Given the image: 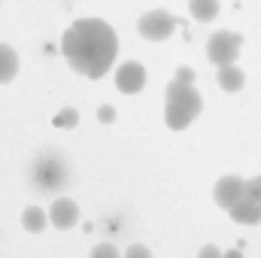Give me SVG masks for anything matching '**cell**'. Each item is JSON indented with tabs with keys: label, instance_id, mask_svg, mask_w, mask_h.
Masks as SVG:
<instances>
[{
	"label": "cell",
	"instance_id": "52a82bcc",
	"mask_svg": "<svg viewBox=\"0 0 261 258\" xmlns=\"http://www.w3.org/2000/svg\"><path fill=\"white\" fill-rule=\"evenodd\" d=\"M246 192V183L240 179V176H222L219 183H216V189H213V197H216V203L222 207V210H231L240 197Z\"/></svg>",
	"mask_w": 261,
	"mask_h": 258
},
{
	"label": "cell",
	"instance_id": "ba28073f",
	"mask_svg": "<svg viewBox=\"0 0 261 258\" xmlns=\"http://www.w3.org/2000/svg\"><path fill=\"white\" fill-rule=\"evenodd\" d=\"M228 213H231V219H234L237 225H258L261 222V203H258V197L249 192V189L243 192V197H240Z\"/></svg>",
	"mask_w": 261,
	"mask_h": 258
},
{
	"label": "cell",
	"instance_id": "277c9868",
	"mask_svg": "<svg viewBox=\"0 0 261 258\" xmlns=\"http://www.w3.org/2000/svg\"><path fill=\"white\" fill-rule=\"evenodd\" d=\"M176 24H179V21H176L170 12H164V9H152V12L140 15L137 31H140L143 40H149V43H161V40H167V37L176 31Z\"/></svg>",
	"mask_w": 261,
	"mask_h": 258
},
{
	"label": "cell",
	"instance_id": "4fadbf2b",
	"mask_svg": "<svg viewBox=\"0 0 261 258\" xmlns=\"http://www.w3.org/2000/svg\"><path fill=\"white\" fill-rule=\"evenodd\" d=\"M52 125H55V128H76V125H79V110H73V107L58 110L55 119H52Z\"/></svg>",
	"mask_w": 261,
	"mask_h": 258
},
{
	"label": "cell",
	"instance_id": "5b68a950",
	"mask_svg": "<svg viewBox=\"0 0 261 258\" xmlns=\"http://www.w3.org/2000/svg\"><path fill=\"white\" fill-rule=\"evenodd\" d=\"M143 85H146V67L140 61L119 64V70H116V88L122 94H137V91H143Z\"/></svg>",
	"mask_w": 261,
	"mask_h": 258
},
{
	"label": "cell",
	"instance_id": "30bf717a",
	"mask_svg": "<svg viewBox=\"0 0 261 258\" xmlns=\"http://www.w3.org/2000/svg\"><path fill=\"white\" fill-rule=\"evenodd\" d=\"M15 73H18V55H15V49L6 46V43H0V85L12 82Z\"/></svg>",
	"mask_w": 261,
	"mask_h": 258
},
{
	"label": "cell",
	"instance_id": "6da1fadb",
	"mask_svg": "<svg viewBox=\"0 0 261 258\" xmlns=\"http://www.w3.org/2000/svg\"><path fill=\"white\" fill-rule=\"evenodd\" d=\"M61 52L76 73L100 79L119 55V37L103 18H76L61 37Z\"/></svg>",
	"mask_w": 261,
	"mask_h": 258
},
{
	"label": "cell",
	"instance_id": "9a60e30c",
	"mask_svg": "<svg viewBox=\"0 0 261 258\" xmlns=\"http://www.w3.org/2000/svg\"><path fill=\"white\" fill-rule=\"evenodd\" d=\"M122 258H152V249H149V246H143V243H134V246L125 249V255H122Z\"/></svg>",
	"mask_w": 261,
	"mask_h": 258
},
{
	"label": "cell",
	"instance_id": "9c48e42d",
	"mask_svg": "<svg viewBox=\"0 0 261 258\" xmlns=\"http://www.w3.org/2000/svg\"><path fill=\"white\" fill-rule=\"evenodd\" d=\"M219 85H222V91H228V94H234V91H240L243 85H246V76H243V70L237 64H225L219 67Z\"/></svg>",
	"mask_w": 261,
	"mask_h": 258
},
{
	"label": "cell",
	"instance_id": "2e32d148",
	"mask_svg": "<svg viewBox=\"0 0 261 258\" xmlns=\"http://www.w3.org/2000/svg\"><path fill=\"white\" fill-rule=\"evenodd\" d=\"M176 82H182V85H195V70H192V67H179V70H176Z\"/></svg>",
	"mask_w": 261,
	"mask_h": 258
},
{
	"label": "cell",
	"instance_id": "7a4b0ae2",
	"mask_svg": "<svg viewBox=\"0 0 261 258\" xmlns=\"http://www.w3.org/2000/svg\"><path fill=\"white\" fill-rule=\"evenodd\" d=\"M203 110V97L197 94L195 85H182V82H170L164 91V122L170 131H186Z\"/></svg>",
	"mask_w": 261,
	"mask_h": 258
},
{
	"label": "cell",
	"instance_id": "7c38bea8",
	"mask_svg": "<svg viewBox=\"0 0 261 258\" xmlns=\"http://www.w3.org/2000/svg\"><path fill=\"white\" fill-rule=\"evenodd\" d=\"M219 0H189V12L195 21H213L219 15Z\"/></svg>",
	"mask_w": 261,
	"mask_h": 258
},
{
	"label": "cell",
	"instance_id": "5bb4252c",
	"mask_svg": "<svg viewBox=\"0 0 261 258\" xmlns=\"http://www.w3.org/2000/svg\"><path fill=\"white\" fill-rule=\"evenodd\" d=\"M88 258H119V249H116L113 243H100V246L91 249V255Z\"/></svg>",
	"mask_w": 261,
	"mask_h": 258
},
{
	"label": "cell",
	"instance_id": "8992f818",
	"mask_svg": "<svg viewBox=\"0 0 261 258\" xmlns=\"http://www.w3.org/2000/svg\"><path fill=\"white\" fill-rule=\"evenodd\" d=\"M49 222L55 225V228H73L76 222H79V203L73 200V197H55L52 200V207H49Z\"/></svg>",
	"mask_w": 261,
	"mask_h": 258
},
{
	"label": "cell",
	"instance_id": "8fae6325",
	"mask_svg": "<svg viewBox=\"0 0 261 258\" xmlns=\"http://www.w3.org/2000/svg\"><path fill=\"white\" fill-rule=\"evenodd\" d=\"M46 210L43 207H28L24 213H21V228L24 231H31V234H40V231H46Z\"/></svg>",
	"mask_w": 261,
	"mask_h": 258
},
{
	"label": "cell",
	"instance_id": "d6986e66",
	"mask_svg": "<svg viewBox=\"0 0 261 258\" xmlns=\"http://www.w3.org/2000/svg\"><path fill=\"white\" fill-rule=\"evenodd\" d=\"M246 189H249V192L255 194V197H258V203H261V176H255V179H249V183H246Z\"/></svg>",
	"mask_w": 261,
	"mask_h": 258
},
{
	"label": "cell",
	"instance_id": "3957f363",
	"mask_svg": "<svg viewBox=\"0 0 261 258\" xmlns=\"http://www.w3.org/2000/svg\"><path fill=\"white\" fill-rule=\"evenodd\" d=\"M240 49H243V37L231 34V31H216L206 40V58H210V64H216V67L234 64Z\"/></svg>",
	"mask_w": 261,
	"mask_h": 258
},
{
	"label": "cell",
	"instance_id": "ac0fdd59",
	"mask_svg": "<svg viewBox=\"0 0 261 258\" xmlns=\"http://www.w3.org/2000/svg\"><path fill=\"white\" fill-rule=\"evenodd\" d=\"M197 258H222V249H216V246H200Z\"/></svg>",
	"mask_w": 261,
	"mask_h": 258
},
{
	"label": "cell",
	"instance_id": "e0dca14e",
	"mask_svg": "<svg viewBox=\"0 0 261 258\" xmlns=\"http://www.w3.org/2000/svg\"><path fill=\"white\" fill-rule=\"evenodd\" d=\"M97 119H100V122H107V125H110V122H113V119H116V110H113V107H100V110H97Z\"/></svg>",
	"mask_w": 261,
	"mask_h": 258
},
{
	"label": "cell",
	"instance_id": "ffe728a7",
	"mask_svg": "<svg viewBox=\"0 0 261 258\" xmlns=\"http://www.w3.org/2000/svg\"><path fill=\"white\" fill-rule=\"evenodd\" d=\"M243 243H237L234 249H228V252H222V258H243V249H240Z\"/></svg>",
	"mask_w": 261,
	"mask_h": 258
}]
</instances>
